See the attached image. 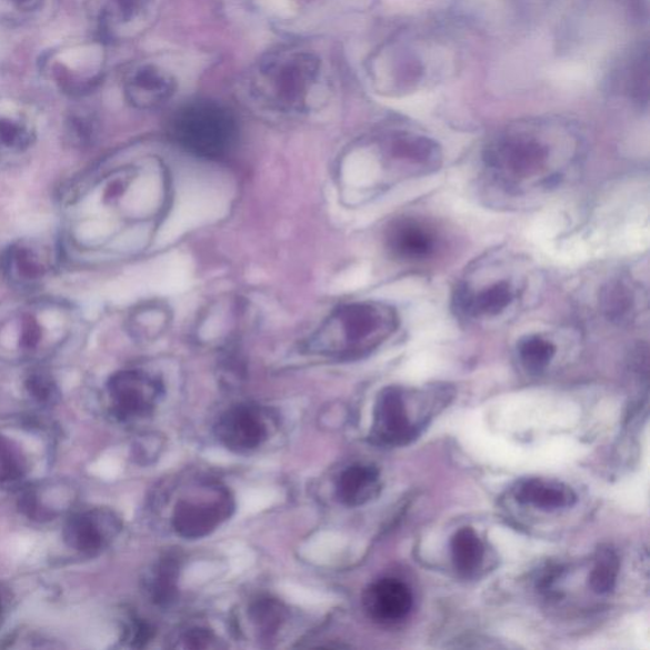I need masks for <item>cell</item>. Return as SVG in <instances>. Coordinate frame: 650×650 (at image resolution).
I'll use <instances>...</instances> for the list:
<instances>
[{"label":"cell","mask_w":650,"mask_h":650,"mask_svg":"<svg viewBox=\"0 0 650 650\" xmlns=\"http://www.w3.org/2000/svg\"><path fill=\"white\" fill-rule=\"evenodd\" d=\"M583 139L571 121L527 119L507 124L483 150L488 172L507 192L548 189L564 178L581 154Z\"/></svg>","instance_id":"6da1fadb"},{"label":"cell","mask_w":650,"mask_h":650,"mask_svg":"<svg viewBox=\"0 0 650 650\" xmlns=\"http://www.w3.org/2000/svg\"><path fill=\"white\" fill-rule=\"evenodd\" d=\"M458 21L427 18L400 27L372 59L382 92L408 96L456 77L464 62Z\"/></svg>","instance_id":"7a4b0ae2"},{"label":"cell","mask_w":650,"mask_h":650,"mask_svg":"<svg viewBox=\"0 0 650 650\" xmlns=\"http://www.w3.org/2000/svg\"><path fill=\"white\" fill-rule=\"evenodd\" d=\"M398 322L396 310L382 302H351L324 320L311 337L310 349L336 358H361L393 336Z\"/></svg>","instance_id":"3957f363"},{"label":"cell","mask_w":650,"mask_h":650,"mask_svg":"<svg viewBox=\"0 0 650 650\" xmlns=\"http://www.w3.org/2000/svg\"><path fill=\"white\" fill-rule=\"evenodd\" d=\"M647 20L646 0H577L560 27L559 49L581 53L599 43L634 41L629 34L642 29Z\"/></svg>","instance_id":"277c9868"},{"label":"cell","mask_w":650,"mask_h":650,"mask_svg":"<svg viewBox=\"0 0 650 650\" xmlns=\"http://www.w3.org/2000/svg\"><path fill=\"white\" fill-rule=\"evenodd\" d=\"M52 449V436L40 424L0 426V492H18L42 478Z\"/></svg>","instance_id":"5b68a950"},{"label":"cell","mask_w":650,"mask_h":650,"mask_svg":"<svg viewBox=\"0 0 650 650\" xmlns=\"http://www.w3.org/2000/svg\"><path fill=\"white\" fill-rule=\"evenodd\" d=\"M173 136L190 153L216 159L228 153L236 139V124L218 107L193 106L177 116Z\"/></svg>","instance_id":"8992f818"},{"label":"cell","mask_w":650,"mask_h":650,"mask_svg":"<svg viewBox=\"0 0 650 650\" xmlns=\"http://www.w3.org/2000/svg\"><path fill=\"white\" fill-rule=\"evenodd\" d=\"M649 42L638 39L613 53L604 70L602 87L611 97L648 109L649 104Z\"/></svg>","instance_id":"52a82bcc"},{"label":"cell","mask_w":650,"mask_h":650,"mask_svg":"<svg viewBox=\"0 0 650 650\" xmlns=\"http://www.w3.org/2000/svg\"><path fill=\"white\" fill-rule=\"evenodd\" d=\"M159 396L158 381L140 370L114 373L106 386L107 409L120 423L144 420L153 412Z\"/></svg>","instance_id":"ba28073f"},{"label":"cell","mask_w":650,"mask_h":650,"mask_svg":"<svg viewBox=\"0 0 650 650\" xmlns=\"http://www.w3.org/2000/svg\"><path fill=\"white\" fill-rule=\"evenodd\" d=\"M78 488L67 479L40 478L18 491L17 509L36 523L56 521L76 510Z\"/></svg>","instance_id":"9c48e42d"},{"label":"cell","mask_w":650,"mask_h":650,"mask_svg":"<svg viewBox=\"0 0 650 650\" xmlns=\"http://www.w3.org/2000/svg\"><path fill=\"white\" fill-rule=\"evenodd\" d=\"M120 529V520L111 510L102 507L74 510L66 520L62 540L76 553L96 557L111 546Z\"/></svg>","instance_id":"30bf717a"},{"label":"cell","mask_w":650,"mask_h":650,"mask_svg":"<svg viewBox=\"0 0 650 650\" xmlns=\"http://www.w3.org/2000/svg\"><path fill=\"white\" fill-rule=\"evenodd\" d=\"M422 424L412 420L402 389L381 391L373 412L372 439L382 447H404L420 434Z\"/></svg>","instance_id":"8fae6325"},{"label":"cell","mask_w":650,"mask_h":650,"mask_svg":"<svg viewBox=\"0 0 650 650\" xmlns=\"http://www.w3.org/2000/svg\"><path fill=\"white\" fill-rule=\"evenodd\" d=\"M549 0H459L458 17L462 24L496 31L528 22Z\"/></svg>","instance_id":"7c38bea8"},{"label":"cell","mask_w":650,"mask_h":650,"mask_svg":"<svg viewBox=\"0 0 650 650\" xmlns=\"http://www.w3.org/2000/svg\"><path fill=\"white\" fill-rule=\"evenodd\" d=\"M231 511L233 503L228 494L211 502L181 501L176 506L172 523L182 538L200 539L217 530Z\"/></svg>","instance_id":"4fadbf2b"},{"label":"cell","mask_w":650,"mask_h":650,"mask_svg":"<svg viewBox=\"0 0 650 650\" xmlns=\"http://www.w3.org/2000/svg\"><path fill=\"white\" fill-rule=\"evenodd\" d=\"M363 607L369 617L380 624H396L411 612L413 594L406 583L396 578H384L364 592Z\"/></svg>","instance_id":"5bb4252c"},{"label":"cell","mask_w":650,"mask_h":650,"mask_svg":"<svg viewBox=\"0 0 650 650\" xmlns=\"http://www.w3.org/2000/svg\"><path fill=\"white\" fill-rule=\"evenodd\" d=\"M219 440L230 450L243 452L261 447L267 438L266 424L253 408L236 407L220 418Z\"/></svg>","instance_id":"9a60e30c"},{"label":"cell","mask_w":650,"mask_h":650,"mask_svg":"<svg viewBox=\"0 0 650 650\" xmlns=\"http://www.w3.org/2000/svg\"><path fill=\"white\" fill-rule=\"evenodd\" d=\"M388 247L398 258L422 261L433 254L438 238L434 231L416 219H399L388 230Z\"/></svg>","instance_id":"2e32d148"},{"label":"cell","mask_w":650,"mask_h":650,"mask_svg":"<svg viewBox=\"0 0 650 650\" xmlns=\"http://www.w3.org/2000/svg\"><path fill=\"white\" fill-rule=\"evenodd\" d=\"M513 496L518 502L542 511L569 509L577 502V496L571 487L540 478L521 480L514 487Z\"/></svg>","instance_id":"e0dca14e"},{"label":"cell","mask_w":650,"mask_h":650,"mask_svg":"<svg viewBox=\"0 0 650 650\" xmlns=\"http://www.w3.org/2000/svg\"><path fill=\"white\" fill-rule=\"evenodd\" d=\"M8 278L21 287L30 288L44 279L49 272L47 258L31 244H16L4 258Z\"/></svg>","instance_id":"ac0fdd59"},{"label":"cell","mask_w":650,"mask_h":650,"mask_svg":"<svg viewBox=\"0 0 650 650\" xmlns=\"http://www.w3.org/2000/svg\"><path fill=\"white\" fill-rule=\"evenodd\" d=\"M513 300L511 284L497 282L478 293L464 288L458 290L457 304L461 313L471 317H494L509 308Z\"/></svg>","instance_id":"d6986e66"},{"label":"cell","mask_w":650,"mask_h":650,"mask_svg":"<svg viewBox=\"0 0 650 650\" xmlns=\"http://www.w3.org/2000/svg\"><path fill=\"white\" fill-rule=\"evenodd\" d=\"M380 489L379 471L369 466H353L344 470L337 482V497L350 507L368 503Z\"/></svg>","instance_id":"ffe728a7"},{"label":"cell","mask_w":650,"mask_h":650,"mask_svg":"<svg viewBox=\"0 0 650 650\" xmlns=\"http://www.w3.org/2000/svg\"><path fill=\"white\" fill-rule=\"evenodd\" d=\"M451 558L461 576L471 577L479 571L484 559V546L473 529L462 528L452 537Z\"/></svg>","instance_id":"44dd1931"},{"label":"cell","mask_w":650,"mask_h":650,"mask_svg":"<svg viewBox=\"0 0 650 650\" xmlns=\"http://www.w3.org/2000/svg\"><path fill=\"white\" fill-rule=\"evenodd\" d=\"M518 352L524 369L532 373H540L554 359L557 349L546 338L533 334L522 338L518 344Z\"/></svg>","instance_id":"7402d4cb"},{"label":"cell","mask_w":650,"mask_h":650,"mask_svg":"<svg viewBox=\"0 0 650 650\" xmlns=\"http://www.w3.org/2000/svg\"><path fill=\"white\" fill-rule=\"evenodd\" d=\"M600 304L603 314L612 322H624L630 316L634 306L633 293L619 281L611 282L603 288L600 297Z\"/></svg>","instance_id":"603a6c76"},{"label":"cell","mask_w":650,"mask_h":650,"mask_svg":"<svg viewBox=\"0 0 650 650\" xmlns=\"http://www.w3.org/2000/svg\"><path fill=\"white\" fill-rule=\"evenodd\" d=\"M619 569L620 562L616 551L610 548L600 549L590 576L592 591L607 594L616 589Z\"/></svg>","instance_id":"cb8c5ba5"},{"label":"cell","mask_w":650,"mask_h":650,"mask_svg":"<svg viewBox=\"0 0 650 650\" xmlns=\"http://www.w3.org/2000/svg\"><path fill=\"white\" fill-rule=\"evenodd\" d=\"M24 389L27 396L39 407L49 408L59 402L58 382L47 371H32L24 381Z\"/></svg>","instance_id":"d4e9b609"},{"label":"cell","mask_w":650,"mask_h":650,"mask_svg":"<svg viewBox=\"0 0 650 650\" xmlns=\"http://www.w3.org/2000/svg\"><path fill=\"white\" fill-rule=\"evenodd\" d=\"M31 131L20 121L0 118V156L22 153L31 146Z\"/></svg>","instance_id":"484cf974"},{"label":"cell","mask_w":650,"mask_h":650,"mask_svg":"<svg viewBox=\"0 0 650 650\" xmlns=\"http://www.w3.org/2000/svg\"><path fill=\"white\" fill-rule=\"evenodd\" d=\"M137 0H100L98 20L103 27L127 22L136 12Z\"/></svg>","instance_id":"4316f807"},{"label":"cell","mask_w":650,"mask_h":650,"mask_svg":"<svg viewBox=\"0 0 650 650\" xmlns=\"http://www.w3.org/2000/svg\"><path fill=\"white\" fill-rule=\"evenodd\" d=\"M177 564L173 560H166L159 564L154 576L151 592L157 602H169L173 599L176 591Z\"/></svg>","instance_id":"83f0119b"},{"label":"cell","mask_w":650,"mask_h":650,"mask_svg":"<svg viewBox=\"0 0 650 650\" xmlns=\"http://www.w3.org/2000/svg\"><path fill=\"white\" fill-rule=\"evenodd\" d=\"M253 617L258 628L270 633V631L274 630L280 624L281 610L278 603L264 600L256 604Z\"/></svg>","instance_id":"f1b7e54d"},{"label":"cell","mask_w":650,"mask_h":650,"mask_svg":"<svg viewBox=\"0 0 650 650\" xmlns=\"http://www.w3.org/2000/svg\"><path fill=\"white\" fill-rule=\"evenodd\" d=\"M42 340L41 327L32 318H26L21 326L20 349L22 352L31 353L39 350Z\"/></svg>","instance_id":"f546056e"},{"label":"cell","mask_w":650,"mask_h":650,"mask_svg":"<svg viewBox=\"0 0 650 650\" xmlns=\"http://www.w3.org/2000/svg\"><path fill=\"white\" fill-rule=\"evenodd\" d=\"M13 596L6 586L0 584V628H3L11 613Z\"/></svg>","instance_id":"4dcf8cb0"},{"label":"cell","mask_w":650,"mask_h":650,"mask_svg":"<svg viewBox=\"0 0 650 650\" xmlns=\"http://www.w3.org/2000/svg\"><path fill=\"white\" fill-rule=\"evenodd\" d=\"M41 2L42 0H8V3L20 12H33L39 9Z\"/></svg>","instance_id":"1f68e13d"}]
</instances>
